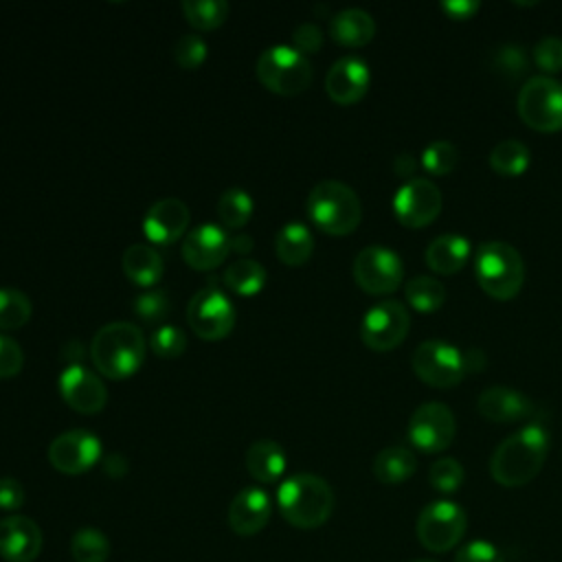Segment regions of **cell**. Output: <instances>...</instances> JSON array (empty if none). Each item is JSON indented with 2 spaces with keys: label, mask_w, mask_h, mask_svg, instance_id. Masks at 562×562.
Here are the masks:
<instances>
[{
  "label": "cell",
  "mask_w": 562,
  "mask_h": 562,
  "mask_svg": "<svg viewBox=\"0 0 562 562\" xmlns=\"http://www.w3.org/2000/svg\"><path fill=\"white\" fill-rule=\"evenodd\" d=\"M549 432L540 424H527L507 435L490 457V474L503 487H520L538 476L547 461Z\"/></svg>",
  "instance_id": "obj_1"
},
{
  "label": "cell",
  "mask_w": 562,
  "mask_h": 562,
  "mask_svg": "<svg viewBox=\"0 0 562 562\" xmlns=\"http://www.w3.org/2000/svg\"><path fill=\"white\" fill-rule=\"evenodd\" d=\"M88 351L101 375L123 380L140 369L147 353V340L134 323L112 321L97 329Z\"/></svg>",
  "instance_id": "obj_2"
},
{
  "label": "cell",
  "mask_w": 562,
  "mask_h": 562,
  "mask_svg": "<svg viewBox=\"0 0 562 562\" xmlns=\"http://www.w3.org/2000/svg\"><path fill=\"white\" fill-rule=\"evenodd\" d=\"M277 507L290 525L316 529L325 525L334 512V490L318 474L296 472L279 485Z\"/></svg>",
  "instance_id": "obj_3"
},
{
  "label": "cell",
  "mask_w": 562,
  "mask_h": 562,
  "mask_svg": "<svg viewBox=\"0 0 562 562\" xmlns=\"http://www.w3.org/2000/svg\"><path fill=\"white\" fill-rule=\"evenodd\" d=\"M305 209L312 224L329 235H349L362 220L358 193L340 180L316 182L307 193Z\"/></svg>",
  "instance_id": "obj_4"
},
{
  "label": "cell",
  "mask_w": 562,
  "mask_h": 562,
  "mask_svg": "<svg viewBox=\"0 0 562 562\" xmlns=\"http://www.w3.org/2000/svg\"><path fill=\"white\" fill-rule=\"evenodd\" d=\"M474 277L485 294L496 301H509L522 288L525 263L512 244L483 241L474 250Z\"/></svg>",
  "instance_id": "obj_5"
},
{
  "label": "cell",
  "mask_w": 562,
  "mask_h": 562,
  "mask_svg": "<svg viewBox=\"0 0 562 562\" xmlns=\"http://www.w3.org/2000/svg\"><path fill=\"white\" fill-rule=\"evenodd\" d=\"M257 79L277 94L294 97L312 83V64L307 55L290 44L268 46L255 64Z\"/></svg>",
  "instance_id": "obj_6"
},
{
  "label": "cell",
  "mask_w": 562,
  "mask_h": 562,
  "mask_svg": "<svg viewBox=\"0 0 562 562\" xmlns=\"http://www.w3.org/2000/svg\"><path fill=\"white\" fill-rule=\"evenodd\" d=\"M468 529V516L454 501L441 498L428 503L415 522L419 544L430 553H446L454 549Z\"/></svg>",
  "instance_id": "obj_7"
},
{
  "label": "cell",
  "mask_w": 562,
  "mask_h": 562,
  "mask_svg": "<svg viewBox=\"0 0 562 562\" xmlns=\"http://www.w3.org/2000/svg\"><path fill=\"white\" fill-rule=\"evenodd\" d=\"M189 327L204 340H220L231 334L237 321V312L228 294L220 288L217 279H209L187 305Z\"/></svg>",
  "instance_id": "obj_8"
},
{
  "label": "cell",
  "mask_w": 562,
  "mask_h": 562,
  "mask_svg": "<svg viewBox=\"0 0 562 562\" xmlns=\"http://www.w3.org/2000/svg\"><path fill=\"white\" fill-rule=\"evenodd\" d=\"M520 119L538 132L562 130V81L549 75L529 77L518 90Z\"/></svg>",
  "instance_id": "obj_9"
},
{
  "label": "cell",
  "mask_w": 562,
  "mask_h": 562,
  "mask_svg": "<svg viewBox=\"0 0 562 562\" xmlns=\"http://www.w3.org/2000/svg\"><path fill=\"white\" fill-rule=\"evenodd\" d=\"M413 371L435 389H450L465 375L463 351L446 340H424L413 351Z\"/></svg>",
  "instance_id": "obj_10"
},
{
  "label": "cell",
  "mask_w": 562,
  "mask_h": 562,
  "mask_svg": "<svg viewBox=\"0 0 562 562\" xmlns=\"http://www.w3.org/2000/svg\"><path fill=\"white\" fill-rule=\"evenodd\" d=\"M411 314L402 301L384 299L371 305L360 323V338L373 351L395 349L408 334Z\"/></svg>",
  "instance_id": "obj_11"
},
{
  "label": "cell",
  "mask_w": 562,
  "mask_h": 562,
  "mask_svg": "<svg viewBox=\"0 0 562 562\" xmlns=\"http://www.w3.org/2000/svg\"><path fill=\"white\" fill-rule=\"evenodd\" d=\"M351 272L353 281L364 292L389 294L400 288L404 279V263L395 250L380 244H371L353 257Z\"/></svg>",
  "instance_id": "obj_12"
},
{
  "label": "cell",
  "mask_w": 562,
  "mask_h": 562,
  "mask_svg": "<svg viewBox=\"0 0 562 562\" xmlns=\"http://www.w3.org/2000/svg\"><path fill=\"white\" fill-rule=\"evenodd\" d=\"M406 435L417 450L428 454L441 452L452 443L457 435L454 413L443 402H424L413 411Z\"/></svg>",
  "instance_id": "obj_13"
},
{
  "label": "cell",
  "mask_w": 562,
  "mask_h": 562,
  "mask_svg": "<svg viewBox=\"0 0 562 562\" xmlns=\"http://www.w3.org/2000/svg\"><path fill=\"white\" fill-rule=\"evenodd\" d=\"M101 459V441L86 428L57 435L48 446V461L61 474H83Z\"/></svg>",
  "instance_id": "obj_14"
},
{
  "label": "cell",
  "mask_w": 562,
  "mask_h": 562,
  "mask_svg": "<svg viewBox=\"0 0 562 562\" xmlns=\"http://www.w3.org/2000/svg\"><path fill=\"white\" fill-rule=\"evenodd\" d=\"M393 211L400 224L408 228H422L439 215L441 191L428 178H411L395 191Z\"/></svg>",
  "instance_id": "obj_15"
},
{
  "label": "cell",
  "mask_w": 562,
  "mask_h": 562,
  "mask_svg": "<svg viewBox=\"0 0 562 562\" xmlns=\"http://www.w3.org/2000/svg\"><path fill=\"white\" fill-rule=\"evenodd\" d=\"M59 395L64 402L83 415H94L103 411L108 402V389L103 380L83 364H68L57 378Z\"/></svg>",
  "instance_id": "obj_16"
},
{
  "label": "cell",
  "mask_w": 562,
  "mask_h": 562,
  "mask_svg": "<svg viewBox=\"0 0 562 562\" xmlns=\"http://www.w3.org/2000/svg\"><path fill=\"white\" fill-rule=\"evenodd\" d=\"M180 252L193 270H213L228 257L231 235L226 228H220L213 222L198 224L195 228L187 231Z\"/></svg>",
  "instance_id": "obj_17"
},
{
  "label": "cell",
  "mask_w": 562,
  "mask_h": 562,
  "mask_svg": "<svg viewBox=\"0 0 562 562\" xmlns=\"http://www.w3.org/2000/svg\"><path fill=\"white\" fill-rule=\"evenodd\" d=\"M371 83V72L364 59L356 55H345L336 59L325 77V90L338 105H351L360 101Z\"/></svg>",
  "instance_id": "obj_18"
},
{
  "label": "cell",
  "mask_w": 562,
  "mask_h": 562,
  "mask_svg": "<svg viewBox=\"0 0 562 562\" xmlns=\"http://www.w3.org/2000/svg\"><path fill=\"white\" fill-rule=\"evenodd\" d=\"M44 544L42 529L29 516L0 518V558L7 562H33Z\"/></svg>",
  "instance_id": "obj_19"
},
{
  "label": "cell",
  "mask_w": 562,
  "mask_h": 562,
  "mask_svg": "<svg viewBox=\"0 0 562 562\" xmlns=\"http://www.w3.org/2000/svg\"><path fill=\"white\" fill-rule=\"evenodd\" d=\"M189 228V206L180 198L154 202L143 217V233L151 244H173Z\"/></svg>",
  "instance_id": "obj_20"
},
{
  "label": "cell",
  "mask_w": 562,
  "mask_h": 562,
  "mask_svg": "<svg viewBox=\"0 0 562 562\" xmlns=\"http://www.w3.org/2000/svg\"><path fill=\"white\" fill-rule=\"evenodd\" d=\"M272 514L270 494L263 487H244L237 492L228 507V525L237 536H255L259 533Z\"/></svg>",
  "instance_id": "obj_21"
},
{
  "label": "cell",
  "mask_w": 562,
  "mask_h": 562,
  "mask_svg": "<svg viewBox=\"0 0 562 562\" xmlns=\"http://www.w3.org/2000/svg\"><path fill=\"white\" fill-rule=\"evenodd\" d=\"M476 408L485 419L496 424H507V422H518L531 415L533 404L525 393L512 386L494 384L481 391L476 400Z\"/></svg>",
  "instance_id": "obj_22"
},
{
  "label": "cell",
  "mask_w": 562,
  "mask_h": 562,
  "mask_svg": "<svg viewBox=\"0 0 562 562\" xmlns=\"http://www.w3.org/2000/svg\"><path fill=\"white\" fill-rule=\"evenodd\" d=\"M329 35L342 46H364L375 35V20L360 7H349L331 15Z\"/></svg>",
  "instance_id": "obj_23"
},
{
  "label": "cell",
  "mask_w": 562,
  "mask_h": 562,
  "mask_svg": "<svg viewBox=\"0 0 562 562\" xmlns=\"http://www.w3.org/2000/svg\"><path fill=\"white\" fill-rule=\"evenodd\" d=\"M121 266H123L125 277L132 283L147 288V290L154 288L162 279V272H165V261H162L160 252L154 246L140 244V241L125 248Z\"/></svg>",
  "instance_id": "obj_24"
},
{
  "label": "cell",
  "mask_w": 562,
  "mask_h": 562,
  "mask_svg": "<svg viewBox=\"0 0 562 562\" xmlns=\"http://www.w3.org/2000/svg\"><path fill=\"white\" fill-rule=\"evenodd\" d=\"M470 252H472L470 241L463 235L443 233L428 244L424 257L430 270L439 274H454L468 263Z\"/></svg>",
  "instance_id": "obj_25"
},
{
  "label": "cell",
  "mask_w": 562,
  "mask_h": 562,
  "mask_svg": "<svg viewBox=\"0 0 562 562\" xmlns=\"http://www.w3.org/2000/svg\"><path fill=\"white\" fill-rule=\"evenodd\" d=\"M285 452L272 439H259L246 450V470L259 483H277L285 472Z\"/></svg>",
  "instance_id": "obj_26"
},
{
  "label": "cell",
  "mask_w": 562,
  "mask_h": 562,
  "mask_svg": "<svg viewBox=\"0 0 562 562\" xmlns=\"http://www.w3.org/2000/svg\"><path fill=\"white\" fill-rule=\"evenodd\" d=\"M417 470V457L406 446H389L373 459V476L384 485L408 481Z\"/></svg>",
  "instance_id": "obj_27"
},
{
  "label": "cell",
  "mask_w": 562,
  "mask_h": 562,
  "mask_svg": "<svg viewBox=\"0 0 562 562\" xmlns=\"http://www.w3.org/2000/svg\"><path fill=\"white\" fill-rule=\"evenodd\" d=\"M277 257L285 266H303L314 250V235L303 222H288L274 237Z\"/></svg>",
  "instance_id": "obj_28"
},
{
  "label": "cell",
  "mask_w": 562,
  "mask_h": 562,
  "mask_svg": "<svg viewBox=\"0 0 562 562\" xmlns=\"http://www.w3.org/2000/svg\"><path fill=\"white\" fill-rule=\"evenodd\" d=\"M266 268L257 259H237L226 266L222 281L231 292L252 296L266 285Z\"/></svg>",
  "instance_id": "obj_29"
},
{
  "label": "cell",
  "mask_w": 562,
  "mask_h": 562,
  "mask_svg": "<svg viewBox=\"0 0 562 562\" xmlns=\"http://www.w3.org/2000/svg\"><path fill=\"white\" fill-rule=\"evenodd\" d=\"M531 160L529 147L518 138H503L490 151V167L498 176H520Z\"/></svg>",
  "instance_id": "obj_30"
},
{
  "label": "cell",
  "mask_w": 562,
  "mask_h": 562,
  "mask_svg": "<svg viewBox=\"0 0 562 562\" xmlns=\"http://www.w3.org/2000/svg\"><path fill=\"white\" fill-rule=\"evenodd\" d=\"M404 296H406V303L417 312H435L446 301V288L435 277L417 274L411 281H406Z\"/></svg>",
  "instance_id": "obj_31"
},
{
  "label": "cell",
  "mask_w": 562,
  "mask_h": 562,
  "mask_svg": "<svg viewBox=\"0 0 562 562\" xmlns=\"http://www.w3.org/2000/svg\"><path fill=\"white\" fill-rule=\"evenodd\" d=\"M252 209H255V202L250 193L241 187L226 189L217 200L220 222L224 224V228H231V231H239L241 226H246V222L252 215Z\"/></svg>",
  "instance_id": "obj_32"
},
{
  "label": "cell",
  "mask_w": 562,
  "mask_h": 562,
  "mask_svg": "<svg viewBox=\"0 0 562 562\" xmlns=\"http://www.w3.org/2000/svg\"><path fill=\"white\" fill-rule=\"evenodd\" d=\"M187 22L200 31H213L228 18L226 0H182L180 4Z\"/></svg>",
  "instance_id": "obj_33"
},
{
  "label": "cell",
  "mask_w": 562,
  "mask_h": 562,
  "mask_svg": "<svg viewBox=\"0 0 562 562\" xmlns=\"http://www.w3.org/2000/svg\"><path fill=\"white\" fill-rule=\"evenodd\" d=\"M70 553L75 562H105L110 555V540L97 527H83L72 533Z\"/></svg>",
  "instance_id": "obj_34"
},
{
  "label": "cell",
  "mask_w": 562,
  "mask_h": 562,
  "mask_svg": "<svg viewBox=\"0 0 562 562\" xmlns=\"http://www.w3.org/2000/svg\"><path fill=\"white\" fill-rule=\"evenodd\" d=\"M33 314L31 299L15 288H0V329H20Z\"/></svg>",
  "instance_id": "obj_35"
},
{
  "label": "cell",
  "mask_w": 562,
  "mask_h": 562,
  "mask_svg": "<svg viewBox=\"0 0 562 562\" xmlns=\"http://www.w3.org/2000/svg\"><path fill=\"white\" fill-rule=\"evenodd\" d=\"M459 149L450 140H432L422 151V165L432 176H446L457 167Z\"/></svg>",
  "instance_id": "obj_36"
},
{
  "label": "cell",
  "mask_w": 562,
  "mask_h": 562,
  "mask_svg": "<svg viewBox=\"0 0 562 562\" xmlns=\"http://www.w3.org/2000/svg\"><path fill=\"white\" fill-rule=\"evenodd\" d=\"M463 479H465L463 465L452 457H439L437 461H432V465L428 470L430 485L441 494L457 492L461 487Z\"/></svg>",
  "instance_id": "obj_37"
},
{
  "label": "cell",
  "mask_w": 562,
  "mask_h": 562,
  "mask_svg": "<svg viewBox=\"0 0 562 562\" xmlns=\"http://www.w3.org/2000/svg\"><path fill=\"white\" fill-rule=\"evenodd\" d=\"M132 310L136 312V316H140L145 323H158L162 321L169 312H171V301L169 294L160 288H149L145 292H140L134 303Z\"/></svg>",
  "instance_id": "obj_38"
},
{
  "label": "cell",
  "mask_w": 562,
  "mask_h": 562,
  "mask_svg": "<svg viewBox=\"0 0 562 562\" xmlns=\"http://www.w3.org/2000/svg\"><path fill=\"white\" fill-rule=\"evenodd\" d=\"M149 349L158 358H178L187 349V336L178 325H160L149 336Z\"/></svg>",
  "instance_id": "obj_39"
},
{
  "label": "cell",
  "mask_w": 562,
  "mask_h": 562,
  "mask_svg": "<svg viewBox=\"0 0 562 562\" xmlns=\"http://www.w3.org/2000/svg\"><path fill=\"white\" fill-rule=\"evenodd\" d=\"M206 53H209V46L204 37L198 33H184L173 44V59L184 70L198 68L206 59Z\"/></svg>",
  "instance_id": "obj_40"
},
{
  "label": "cell",
  "mask_w": 562,
  "mask_h": 562,
  "mask_svg": "<svg viewBox=\"0 0 562 562\" xmlns=\"http://www.w3.org/2000/svg\"><path fill=\"white\" fill-rule=\"evenodd\" d=\"M533 61L544 72L562 70V37L544 35L533 46Z\"/></svg>",
  "instance_id": "obj_41"
},
{
  "label": "cell",
  "mask_w": 562,
  "mask_h": 562,
  "mask_svg": "<svg viewBox=\"0 0 562 562\" xmlns=\"http://www.w3.org/2000/svg\"><path fill=\"white\" fill-rule=\"evenodd\" d=\"M454 562H505V555L496 544L487 540H474L454 553Z\"/></svg>",
  "instance_id": "obj_42"
},
{
  "label": "cell",
  "mask_w": 562,
  "mask_h": 562,
  "mask_svg": "<svg viewBox=\"0 0 562 562\" xmlns=\"http://www.w3.org/2000/svg\"><path fill=\"white\" fill-rule=\"evenodd\" d=\"M492 64H494V68H496L498 72L509 75V77H516V75H520V72L525 70V66H527V55H525V50H522L520 46H516V44H505V46H501V48L494 53Z\"/></svg>",
  "instance_id": "obj_43"
},
{
  "label": "cell",
  "mask_w": 562,
  "mask_h": 562,
  "mask_svg": "<svg viewBox=\"0 0 562 562\" xmlns=\"http://www.w3.org/2000/svg\"><path fill=\"white\" fill-rule=\"evenodd\" d=\"M24 353L22 347L11 338L0 334V378H13L22 371Z\"/></svg>",
  "instance_id": "obj_44"
},
{
  "label": "cell",
  "mask_w": 562,
  "mask_h": 562,
  "mask_svg": "<svg viewBox=\"0 0 562 562\" xmlns=\"http://www.w3.org/2000/svg\"><path fill=\"white\" fill-rule=\"evenodd\" d=\"M292 46L299 53H303V55L316 53L323 46V31H321V26L314 24V22L296 24L294 31H292Z\"/></svg>",
  "instance_id": "obj_45"
},
{
  "label": "cell",
  "mask_w": 562,
  "mask_h": 562,
  "mask_svg": "<svg viewBox=\"0 0 562 562\" xmlns=\"http://www.w3.org/2000/svg\"><path fill=\"white\" fill-rule=\"evenodd\" d=\"M24 487L13 476H0V509L15 512L24 505Z\"/></svg>",
  "instance_id": "obj_46"
},
{
  "label": "cell",
  "mask_w": 562,
  "mask_h": 562,
  "mask_svg": "<svg viewBox=\"0 0 562 562\" xmlns=\"http://www.w3.org/2000/svg\"><path fill=\"white\" fill-rule=\"evenodd\" d=\"M439 9L450 20H470L481 9V2L479 0H443L439 2Z\"/></svg>",
  "instance_id": "obj_47"
},
{
  "label": "cell",
  "mask_w": 562,
  "mask_h": 562,
  "mask_svg": "<svg viewBox=\"0 0 562 562\" xmlns=\"http://www.w3.org/2000/svg\"><path fill=\"white\" fill-rule=\"evenodd\" d=\"M103 470L110 474V476H123L127 472V459L121 454V452H112L103 459Z\"/></svg>",
  "instance_id": "obj_48"
},
{
  "label": "cell",
  "mask_w": 562,
  "mask_h": 562,
  "mask_svg": "<svg viewBox=\"0 0 562 562\" xmlns=\"http://www.w3.org/2000/svg\"><path fill=\"white\" fill-rule=\"evenodd\" d=\"M415 167H417V160H415L411 154H400V156L395 158V162H393L395 173L402 176V178H408V180H411V176L415 173Z\"/></svg>",
  "instance_id": "obj_49"
},
{
  "label": "cell",
  "mask_w": 562,
  "mask_h": 562,
  "mask_svg": "<svg viewBox=\"0 0 562 562\" xmlns=\"http://www.w3.org/2000/svg\"><path fill=\"white\" fill-rule=\"evenodd\" d=\"M252 246H255V241H252V237H250L248 233L237 231L235 235H231V250H233V252H237V255H248V252L252 250Z\"/></svg>",
  "instance_id": "obj_50"
},
{
  "label": "cell",
  "mask_w": 562,
  "mask_h": 562,
  "mask_svg": "<svg viewBox=\"0 0 562 562\" xmlns=\"http://www.w3.org/2000/svg\"><path fill=\"white\" fill-rule=\"evenodd\" d=\"M463 364H465V373L468 371H481L485 367V356L481 349H468L463 353Z\"/></svg>",
  "instance_id": "obj_51"
},
{
  "label": "cell",
  "mask_w": 562,
  "mask_h": 562,
  "mask_svg": "<svg viewBox=\"0 0 562 562\" xmlns=\"http://www.w3.org/2000/svg\"><path fill=\"white\" fill-rule=\"evenodd\" d=\"M413 562H439V560H435V558H417Z\"/></svg>",
  "instance_id": "obj_52"
}]
</instances>
